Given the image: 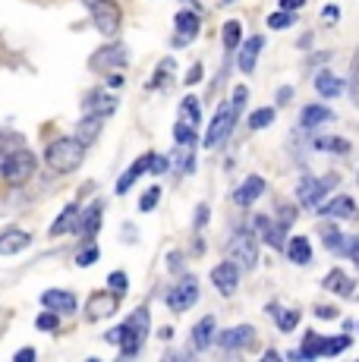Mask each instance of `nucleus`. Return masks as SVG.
Returning a JSON list of instances; mask_svg holds the SVG:
<instances>
[{
    "instance_id": "nucleus-1",
    "label": "nucleus",
    "mask_w": 359,
    "mask_h": 362,
    "mask_svg": "<svg viewBox=\"0 0 359 362\" xmlns=\"http://www.w3.org/2000/svg\"><path fill=\"white\" fill-rule=\"evenodd\" d=\"M148 325H151L148 309L142 305V309H136L133 315H129L126 322L120 325V328L107 331L105 340H107V344H117V346H120L123 356H139L142 346H145V337H148Z\"/></svg>"
},
{
    "instance_id": "nucleus-2",
    "label": "nucleus",
    "mask_w": 359,
    "mask_h": 362,
    "mask_svg": "<svg viewBox=\"0 0 359 362\" xmlns=\"http://www.w3.org/2000/svg\"><path fill=\"white\" fill-rule=\"evenodd\" d=\"M82 161H86V145L73 136L54 139V142L45 148V164L51 167L54 173H73L82 167Z\"/></svg>"
},
{
    "instance_id": "nucleus-3",
    "label": "nucleus",
    "mask_w": 359,
    "mask_h": 362,
    "mask_svg": "<svg viewBox=\"0 0 359 362\" xmlns=\"http://www.w3.org/2000/svg\"><path fill=\"white\" fill-rule=\"evenodd\" d=\"M35 167H38L35 155L29 148H23V145H16V148H10L0 158V180L6 186H25L35 177Z\"/></svg>"
},
{
    "instance_id": "nucleus-4",
    "label": "nucleus",
    "mask_w": 359,
    "mask_h": 362,
    "mask_svg": "<svg viewBox=\"0 0 359 362\" xmlns=\"http://www.w3.org/2000/svg\"><path fill=\"white\" fill-rule=\"evenodd\" d=\"M227 259H230L237 268H255V262H259V246H255V236L246 230V227H240V230L230 233V240H227Z\"/></svg>"
},
{
    "instance_id": "nucleus-5",
    "label": "nucleus",
    "mask_w": 359,
    "mask_h": 362,
    "mask_svg": "<svg viewBox=\"0 0 359 362\" xmlns=\"http://www.w3.org/2000/svg\"><path fill=\"white\" fill-rule=\"evenodd\" d=\"M86 6L92 10V23L105 38H114L120 32V6L117 0H86Z\"/></svg>"
},
{
    "instance_id": "nucleus-6",
    "label": "nucleus",
    "mask_w": 359,
    "mask_h": 362,
    "mask_svg": "<svg viewBox=\"0 0 359 362\" xmlns=\"http://www.w3.org/2000/svg\"><path fill=\"white\" fill-rule=\"evenodd\" d=\"M233 123H237V110H233L230 104H220V107L215 110V117H211L202 145L205 148H220V145L227 142V136L233 132Z\"/></svg>"
},
{
    "instance_id": "nucleus-7",
    "label": "nucleus",
    "mask_w": 359,
    "mask_h": 362,
    "mask_svg": "<svg viewBox=\"0 0 359 362\" xmlns=\"http://www.w3.org/2000/svg\"><path fill=\"white\" fill-rule=\"evenodd\" d=\"M129 64V51L126 45H120V41H110V45L98 47V51L92 54V60H88V66L98 69V73H105V69H120Z\"/></svg>"
},
{
    "instance_id": "nucleus-8",
    "label": "nucleus",
    "mask_w": 359,
    "mask_h": 362,
    "mask_svg": "<svg viewBox=\"0 0 359 362\" xmlns=\"http://www.w3.org/2000/svg\"><path fill=\"white\" fill-rule=\"evenodd\" d=\"M196 303H199V281L192 274L189 277H180L174 287L167 290V305L174 312H186V309H192Z\"/></svg>"
},
{
    "instance_id": "nucleus-9",
    "label": "nucleus",
    "mask_w": 359,
    "mask_h": 362,
    "mask_svg": "<svg viewBox=\"0 0 359 362\" xmlns=\"http://www.w3.org/2000/svg\"><path fill=\"white\" fill-rule=\"evenodd\" d=\"M331 189V177H302L300 186H296V199H300L302 208H319L322 199L328 196Z\"/></svg>"
},
{
    "instance_id": "nucleus-10",
    "label": "nucleus",
    "mask_w": 359,
    "mask_h": 362,
    "mask_svg": "<svg viewBox=\"0 0 359 362\" xmlns=\"http://www.w3.org/2000/svg\"><path fill=\"white\" fill-rule=\"evenodd\" d=\"M117 305H120V296L110 293V290H98V293L88 296L86 303V318L88 322H101V318H110L117 312Z\"/></svg>"
},
{
    "instance_id": "nucleus-11",
    "label": "nucleus",
    "mask_w": 359,
    "mask_h": 362,
    "mask_svg": "<svg viewBox=\"0 0 359 362\" xmlns=\"http://www.w3.org/2000/svg\"><path fill=\"white\" fill-rule=\"evenodd\" d=\"M211 284H215V290L220 296H233L240 287V268L230 259L215 264V268H211Z\"/></svg>"
},
{
    "instance_id": "nucleus-12",
    "label": "nucleus",
    "mask_w": 359,
    "mask_h": 362,
    "mask_svg": "<svg viewBox=\"0 0 359 362\" xmlns=\"http://www.w3.org/2000/svg\"><path fill=\"white\" fill-rule=\"evenodd\" d=\"M117 107H120V101H117L114 92H92L86 101V114L101 117V120H105V117H114Z\"/></svg>"
},
{
    "instance_id": "nucleus-13",
    "label": "nucleus",
    "mask_w": 359,
    "mask_h": 362,
    "mask_svg": "<svg viewBox=\"0 0 359 362\" xmlns=\"http://www.w3.org/2000/svg\"><path fill=\"white\" fill-rule=\"evenodd\" d=\"M41 305L57 312V315H70V312H76V296L70 290H45L41 293Z\"/></svg>"
},
{
    "instance_id": "nucleus-14",
    "label": "nucleus",
    "mask_w": 359,
    "mask_h": 362,
    "mask_svg": "<svg viewBox=\"0 0 359 362\" xmlns=\"http://www.w3.org/2000/svg\"><path fill=\"white\" fill-rule=\"evenodd\" d=\"M255 337V328L252 325H237V328H227L224 334L218 337V344L224 346V350H243V346H249Z\"/></svg>"
},
{
    "instance_id": "nucleus-15",
    "label": "nucleus",
    "mask_w": 359,
    "mask_h": 362,
    "mask_svg": "<svg viewBox=\"0 0 359 362\" xmlns=\"http://www.w3.org/2000/svg\"><path fill=\"white\" fill-rule=\"evenodd\" d=\"M315 211L324 214V218H334V221H350V218H356V202L350 196H337V199H331L328 205H319Z\"/></svg>"
},
{
    "instance_id": "nucleus-16",
    "label": "nucleus",
    "mask_w": 359,
    "mask_h": 362,
    "mask_svg": "<svg viewBox=\"0 0 359 362\" xmlns=\"http://www.w3.org/2000/svg\"><path fill=\"white\" fill-rule=\"evenodd\" d=\"M32 246V236L19 227H10V230H0V255H16L23 249Z\"/></svg>"
},
{
    "instance_id": "nucleus-17",
    "label": "nucleus",
    "mask_w": 359,
    "mask_h": 362,
    "mask_svg": "<svg viewBox=\"0 0 359 362\" xmlns=\"http://www.w3.org/2000/svg\"><path fill=\"white\" fill-rule=\"evenodd\" d=\"M261 47H265V38H261V35H252V38H246L243 45H240V60H237L240 73H252L255 60H259V54H261Z\"/></svg>"
},
{
    "instance_id": "nucleus-18",
    "label": "nucleus",
    "mask_w": 359,
    "mask_h": 362,
    "mask_svg": "<svg viewBox=\"0 0 359 362\" xmlns=\"http://www.w3.org/2000/svg\"><path fill=\"white\" fill-rule=\"evenodd\" d=\"M148 167H151V155H142L139 161L129 164V170L123 173L120 180H117V196H126V192L136 186V180H139L142 173H148Z\"/></svg>"
},
{
    "instance_id": "nucleus-19",
    "label": "nucleus",
    "mask_w": 359,
    "mask_h": 362,
    "mask_svg": "<svg viewBox=\"0 0 359 362\" xmlns=\"http://www.w3.org/2000/svg\"><path fill=\"white\" fill-rule=\"evenodd\" d=\"M177 45H186V41H192L199 35V29H202V19L196 16V13H186V10H180L177 13Z\"/></svg>"
},
{
    "instance_id": "nucleus-20",
    "label": "nucleus",
    "mask_w": 359,
    "mask_h": 362,
    "mask_svg": "<svg viewBox=\"0 0 359 362\" xmlns=\"http://www.w3.org/2000/svg\"><path fill=\"white\" fill-rule=\"evenodd\" d=\"M255 230L271 249H284V227L274 224L271 218H255Z\"/></svg>"
},
{
    "instance_id": "nucleus-21",
    "label": "nucleus",
    "mask_w": 359,
    "mask_h": 362,
    "mask_svg": "<svg viewBox=\"0 0 359 362\" xmlns=\"http://www.w3.org/2000/svg\"><path fill=\"white\" fill-rule=\"evenodd\" d=\"M211 344H215V315H205L192 328V346L196 350H208Z\"/></svg>"
},
{
    "instance_id": "nucleus-22",
    "label": "nucleus",
    "mask_w": 359,
    "mask_h": 362,
    "mask_svg": "<svg viewBox=\"0 0 359 362\" xmlns=\"http://www.w3.org/2000/svg\"><path fill=\"white\" fill-rule=\"evenodd\" d=\"M261 192H265V180L255 177V173H252V177H246V180H243V186L237 189V196H233V199H237V205L249 208L252 202L261 196Z\"/></svg>"
},
{
    "instance_id": "nucleus-23",
    "label": "nucleus",
    "mask_w": 359,
    "mask_h": 362,
    "mask_svg": "<svg viewBox=\"0 0 359 362\" xmlns=\"http://www.w3.org/2000/svg\"><path fill=\"white\" fill-rule=\"evenodd\" d=\"M322 287L328 290V293H334V296H350V293H353V281H350L341 268L328 271V274H324V281H322Z\"/></svg>"
},
{
    "instance_id": "nucleus-24",
    "label": "nucleus",
    "mask_w": 359,
    "mask_h": 362,
    "mask_svg": "<svg viewBox=\"0 0 359 362\" xmlns=\"http://www.w3.org/2000/svg\"><path fill=\"white\" fill-rule=\"evenodd\" d=\"M101 218H105V205H101V202H95V205L86 211V218H82L79 233L86 236V240H95V236H98V227H101Z\"/></svg>"
},
{
    "instance_id": "nucleus-25",
    "label": "nucleus",
    "mask_w": 359,
    "mask_h": 362,
    "mask_svg": "<svg viewBox=\"0 0 359 362\" xmlns=\"http://www.w3.org/2000/svg\"><path fill=\"white\" fill-rule=\"evenodd\" d=\"M284 249H287V255H290V262L293 264H309L312 262V246H309L306 236H290V243Z\"/></svg>"
},
{
    "instance_id": "nucleus-26",
    "label": "nucleus",
    "mask_w": 359,
    "mask_h": 362,
    "mask_svg": "<svg viewBox=\"0 0 359 362\" xmlns=\"http://www.w3.org/2000/svg\"><path fill=\"white\" fill-rule=\"evenodd\" d=\"M343 88H347V82H341L334 73H319L315 76V92L324 95V98H337Z\"/></svg>"
},
{
    "instance_id": "nucleus-27",
    "label": "nucleus",
    "mask_w": 359,
    "mask_h": 362,
    "mask_svg": "<svg viewBox=\"0 0 359 362\" xmlns=\"http://www.w3.org/2000/svg\"><path fill=\"white\" fill-rule=\"evenodd\" d=\"M76 221H79V205H66L64 211L57 214V221L51 224V236H64V233H70L73 227H76Z\"/></svg>"
},
{
    "instance_id": "nucleus-28",
    "label": "nucleus",
    "mask_w": 359,
    "mask_h": 362,
    "mask_svg": "<svg viewBox=\"0 0 359 362\" xmlns=\"http://www.w3.org/2000/svg\"><path fill=\"white\" fill-rule=\"evenodd\" d=\"M98 132H101V117L86 114V117L79 120V127H76V139H79L82 145H92L95 139H98Z\"/></svg>"
},
{
    "instance_id": "nucleus-29",
    "label": "nucleus",
    "mask_w": 359,
    "mask_h": 362,
    "mask_svg": "<svg viewBox=\"0 0 359 362\" xmlns=\"http://www.w3.org/2000/svg\"><path fill=\"white\" fill-rule=\"evenodd\" d=\"M331 117H334L331 107H324V104H309V107L302 110V127L312 129V127H319V123H328Z\"/></svg>"
},
{
    "instance_id": "nucleus-30",
    "label": "nucleus",
    "mask_w": 359,
    "mask_h": 362,
    "mask_svg": "<svg viewBox=\"0 0 359 362\" xmlns=\"http://www.w3.org/2000/svg\"><path fill=\"white\" fill-rule=\"evenodd\" d=\"M174 69H177V64H174V60H170V57H164L161 64H158L155 76H151L148 88H167V86H170V79H174Z\"/></svg>"
},
{
    "instance_id": "nucleus-31",
    "label": "nucleus",
    "mask_w": 359,
    "mask_h": 362,
    "mask_svg": "<svg viewBox=\"0 0 359 362\" xmlns=\"http://www.w3.org/2000/svg\"><path fill=\"white\" fill-rule=\"evenodd\" d=\"M312 148L347 155V151H350V142H347V139H341V136H315V139H312Z\"/></svg>"
},
{
    "instance_id": "nucleus-32",
    "label": "nucleus",
    "mask_w": 359,
    "mask_h": 362,
    "mask_svg": "<svg viewBox=\"0 0 359 362\" xmlns=\"http://www.w3.org/2000/svg\"><path fill=\"white\" fill-rule=\"evenodd\" d=\"M220 38H224V47H227V51H237V47H240V38H243V25H240V19H227L224 29H220Z\"/></svg>"
},
{
    "instance_id": "nucleus-33",
    "label": "nucleus",
    "mask_w": 359,
    "mask_h": 362,
    "mask_svg": "<svg viewBox=\"0 0 359 362\" xmlns=\"http://www.w3.org/2000/svg\"><path fill=\"white\" fill-rule=\"evenodd\" d=\"M322 346H324V337H322V334L309 331L306 337H302V346H300L296 353H300L302 359H315V356H322Z\"/></svg>"
},
{
    "instance_id": "nucleus-34",
    "label": "nucleus",
    "mask_w": 359,
    "mask_h": 362,
    "mask_svg": "<svg viewBox=\"0 0 359 362\" xmlns=\"http://www.w3.org/2000/svg\"><path fill=\"white\" fill-rule=\"evenodd\" d=\"M271 315L281 331H293L296 325H300V312L296 309H278V305H271Z\"/></svg>"
},
{
    "instance_id": "nucleus-35",
    "label": "nucleus",
    "mask_w": 359,
    "mask_h": 362,
    "mask_svg": "<svg viewBox=\"0 0 359 362\" xmlns=\"http://www.w3.org/2000/svg\"><path fill=\"white\" fill-rule=\"evenodd\" d=\"M322 240H324V246H328L331 252H347V240H343V233L337 230V227H324Z\"/></svg>"
},
{
    "instance_id": "nucleus-36",
    "label": "nucleus",
    "mask_w": 359,
    "mask_h": 362,
    "mask_svg": "<svg viewBox=\"0 0 359 362\" xmlns=\"http://www.w3.org/2000/svg\"><path fill=\"white\" fill-rule=\"evenodd\" d=\"M180 114H183V120H186V123H192V127H196L199 117H202V110H199V98H196V95H186V98L180 101Z\"/></svg>"
},
{
    "instance_id": "nucleus-37",
    "label": "nucleus",
    "mask_w": 359,
    "mask_h": 362,
    "mask_svg": "<svg viewBox=\"0 0 359 362\" xmlns=\"http://www.w3.org/2000/svg\"><path fill=\"white\" fill-rule=\"evenodd\" d=\"M350 344L353 340L347 337V334H341V337H324V346H322V356H337V353L350 350Z\"/></svg>"
},
{
    "instance_id": "nucleus-38",
    "label": "nucleus",
    "mask_w": 359,
    "mask_h": 362,
    "mask_svg": "<svg viewBox=\"0 0 359 362\" xmlns=\"http://www.w3.org/2000/svg\"><path fill=\"white\" fill-rule=\"evenodd\" d=\"M174 139H177V145H192L196 142V127L186 123V120H180L174 127Z\"/></svg>"
},
{
    "instance_id": "nucleus-39",
    "label": "nucleus",
    "mask_w": 359,
    "mask_h": 362,
    "mask_svg": "<svg viewBox=\"0 0 359 362\" xmlns=\"http://www.w3.org/2000/svg\"><path fill=\"white\" fill-rule=\"evenodd\" d=\"M271 123H274V107H261L249 117V129H265V127H271Z\"/></svg>"
},
{
    "instance_id": "nucleus-40",
    "label": "nucleus",
    "mask_w": 359,
    "mask_h": 362,
    "mask_svg": "<svg viewBox=\"0 0 359 362\" xmlns=\"http://www.w3.org/2000/svg\"><path fill=\"white\" fill-rule=\"evenodd\" d=\"M296 23V10H281V13H271L268 16V25L271 29H287V25Z\"/></svg>"
},
{
    "instance_id": "nucleus-41",
    "label": "nucleus",
    "mask_w": 359,
    "mask_h": 362,
    "mask_svg": "<svg viewBox=\"0 0 359 362\" xmlns=\"http://www.w3.org/2000/svg\"><path fill=\"white\" fill-rule=\"evenodd\" d=\"M35 328L38 331H57L60 328V315H57V312H51V309L41 312V315L35 318Z\"/></svg>"
},
{
    "instance_id": "nucleus-42",
    "label": "nucleus",
    "mask_w": 359,
    "mask_h": 362,
    "mask_svg": "<svg viewBox=\"0 0 359 362\" xmlns=\"http://www.w3.org/2000/svg\"><path fill=\"white\" fill-rule=\"evenodd\" d=\"M107 287H110V293H117V296H123L129 290V277L123 274V271H114V274L107 277Z\"/></svg>"
},
{
    "instance_id": "nucleus-43",
    "label": "nucleus",
    "mask_w": 359,
    "mask_h": 362,
    "mask_svg": "<svg viewBox=\"0 0 359 362\" xmlns=\"http://www.w3.org/2000/svg\"><path fill=\"white\" fill-rule=\"evenodd\" d=\"M350 95H353V101L359 104V47L353 54V64H350Z\"/></svg>"
},
{
    "instance_id": "nucleus-44",
    "label": "nucleus",
    "mask_w": 359,
    "mask_h": 362,
    "mask_svg": "<svg viewBox=\"0 0 359 362\" xmlns=\"http://www.w3.org/2000/svg\"><path fill=\"white\" fill-rule=\"evenodd\" d=\"M158 199H161V186H151V189L142 196V202H139V211H151V208L158 205Z\"/></svg>"
},
{
    "instance_id": "nucleus-45",
    "label": "nucleus",
    "mask_w": 359,
    "mask_h": 362,
    "mask_svg": "<svg viewBox=\"0 0 359 362\" xmlns=\"http://www.w3.org/2000/svg\"><path fill=\"white\" fill-rule=\"evenodd\" d=\"M95 262H98V246H88L76 255V264H79V268H88V264H95Z\"/></svg>"
},
{
    "instance_id": "nucleus-46",
    "label": "nucleus",
    "mask_w": 359,
    "mask_h": 362,
    "mask_svg": "<svg viewBox=\"0 0 359 362\" xmlns=\"http://www.w3.org/2000/svg\"><path fill=\"white\" fill-rule=\"evenodd\" d=\"M16 145H19L16 136H10V132H0V158H4L10 148H16Z\"/></svg>"
},
{
    "instance_id": "nucleus-47",
    "label": "nucleus",
    "mask_w": 359,
    "mask_h": 362,
    "mask_svg": "<svg viewBox=\"0 0 359 362\" xmlns=\"http://www.w3.org/2000/svg\"><path fill=\"white\" fill-rule=\"evenodd\" d=\"M246 98H249V92H246V86H240L237 92H233L230 107H233V110H243V107H246Z\"/></svg>"
},
{
    "instance_id": "nucleus-48",
    "label": "nucleus",
    "mask_w": 359,
    "mask_h": 362,
    "mask_svg": "<svg viewBox=\"0 0 359 362\" xmlns=\"http://www.w3.org/2000/svg\"><path fill=\"white\" fill-rule=\"evenodd\" d=\"M167 167H170V158H158V155H151V167H148L151 173H164Z\"/></svg>"
},
{
    "instance_id": "nucleus-49",
    "label": "nucleus",
    "mask_w": 359,
    "mask_h": 362,
    "mask_svg": "<svg viewBox=\"0 0 359 362\" xmlns=\"http://www.w3.org/2000/svg\"><path fill=\"white\" fill-rule=\"evenodd\" d=\"M281 211H284V214H281V227H284V230H287V227L296 221V208H293V205H290V208L284 205V208H281Z\"/></svg>"
},
{
    "instance_id": "nucleus-50",
    "label": "nucleus",
    "mask_w": 359,
    "mask_h": 362,
    "mask_svg": "<svg viewBox=\"0 0 359 362\" xmlns=\"http://www.w3.org/2000/svg\"><path fill=\"white\" fill-rule=\"evenodd\" d=\"M337 16H341V6H334V4L324 6V13H322L324 23H337Z\"/></svg>"
},
{
    "instance_id": "nucleus-51",
    "label": "nucleus",
    "mask_w": 359,
    "mask_h": 362,
    "mask_svg": "<svg viewBox=\"0 0 359 362\" xmlns=\"http://www.w3.org/2000/svg\"><path fill=\"white\" fill-rule=\"evenodd\" d=\"M199 79H202V66H199V64H196V66H192V69H189V73H186V86H196V82H199Z\"/></svg>"
},
{
    "instance_id": "nucleus-52",
    "label": "nucleus",
    "mask_w": 359,
    "mask_h": 362,
    "mask_svg": "<svg viewBox=\"0 0 359 362\" xmlns=\"http://www.w3.org/2000/svg\"><path fill=\"white\" fill-rule=\"evenodd\" d=\"M315 315L319 318H337V309H331V305H315Z\"/></svg>"
},
{
    "instance_id": "nucleus-53",
    "label": "nucleus",
    "mask_w": 359,
    "mask_h": 362,
    "mask_svg": "<svg viewBox=\"0 0 359 362\" xmlns=\"http://www.w3.org/2000/svg\"><path fill=\"white\" fill-rule=\"evenodd\" d=\"M205 221H208V205H199L196 208V227H202Z\"/></svg>"
},
{
    "instance_id": "nucleus-54",
    "label": "nucleus",
    "mask_w": 359,
    "mask_h": 362,
    "mask_svg": "<svg viewBox=\"0 0 359 362\" xmlns=\"http://www.w3.org/2000/svg\"><path fill=\"white\" fill-rule=\"evenodd\" d=\"M32 359H35V350H32V346H25V350L16 353V362H32Z\"/></svg>"
},
{
    "instance_id": "nucleus-55",
    "label": "nucleus",
    "mask_w": 359,
    "mask_h": 362,
    "mask_svg": "<svg viewBox=\"0 0 359 362\" xmlns=\"http://www.w3.org/2000/svg\"><path fill=\"white\" fill-rule=\"evenodd\" d=\"M167 264H170V271H180V268H183V255H180V252H170Z\"/></svg>"
},
{
    "instance_id": "nucleus-56",
    "label": "nucleus",
    "mask_w": 359,
    "mask_h": 362,
    "mask_svg": "<svg viewBox=\"0 0 359 362\" xmlns=\"http://www.w3.org/2000/svg\"><path fill=\"white\" fill-rule=\"evenodd\" d=\"M306 0H281V10H300Z\"/></svg>"
},
{
    "instance_id": "nucleus-57",
    "label": "nucleus",
    "mask_w": 359,
    "mask_h": 362,
    "mask_svg": "<svg viewBox=\"0 0 359 362\" xmlns=\"http://www.w3.org/2000/svg\"><path fill=\"white\" fill-rule=\"evenodd\" d=\"M347 252H350V259H353V262L359 264V236H356V240L347 246Z\"/></svg>"
},
{
    "instance_id": "nucleus-58",
    "label": "nucleus",
    "mask_w": 359,
    "mask_h": 362,
    "mask_svg": "<svg viewBox=\"0 0 359 362\" xmlns=\"http://www.w3.org/2000/svg\"><path fill=\"white\" fill-rule=\"evenodd\" d=\"M107 86H110V88H120V86H123V76H114V73H110V76H107Z\"/></svg>"
},
{
    "instance_id": "nucleus-59",
    "label": "nucleus",
    "mask_w": 359,
    "mask_h": 362,
    "mask_svg": "<svg viewBox=\"0 0 359 362\" xmlns=\"http://www.w3.org/2000/svg\"><path fill=\"white\" fill-rule=\"evenodd\" d=\"M290 98H293V88H281L278 92V101H290Z\"/></svg>"
}]
</instances>
